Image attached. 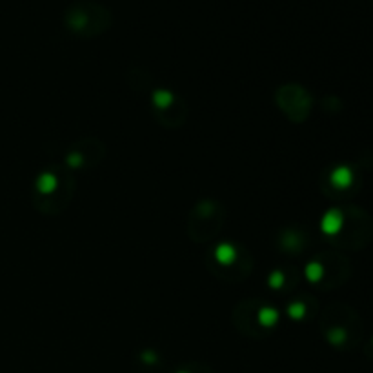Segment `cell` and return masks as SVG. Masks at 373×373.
<instances>
[{"mask_svg": "<svg viewBox=\"0 0 373 373\" xmlns=\"http://www.w3.org/2000/svg\"><path fill=\"white\" fill-rule=\"evenodd\" d=\"M75 180L66 166L42 171L33 188V204L44 215H59L71 204Z\"/></svg>", "mask_w": 373, "mask_h": 373, "instance_id": "obj_1", "label": "cell"}, {"mask_svg": "<svg viewBox=\"0 0 373 373\" xmlns=\"http://www.w3.org/2000/svg\"><path fill=\"white\" fill-rule=\"evenodd\" d=\"M306 275L311 282L324 290L342 286L351 275V264L344 255L335 251H324L317 255L306 268Z\"/></svg>", "mask_w": 373, "mask_h": 373, "instance_id": "obj_7", "label": "cell"}, {"mask_svg": "<svg viewBox=\"0 0 373 373\" xmlns=\"http://www.w3.org/2000/svg\"><path fill=\"white\" fill-rule=\"evenodd\" d=\"M226 208L222 202L213 199L199 200L186 218V233L195 244L213 241L226 226Z\"/></svg>", "mask_w": 373, "mask_h": 373, "instance_id": "obj_3", "label": "cell"}, {"mask_svg": "<svg viewBox=\"0 0 373 373\" xmlns=\"http://www.w3.org/2000/svg\"><path fill=\"white\" fill-rule=\"evenodd\" d=\"M206 266L217 278L237 282L251 273L253 260L246 248L233 244H218L206 257Z\"/></svg>", "mask_w": 373, "mask_h": 373, "instance_id": "obj_5", "label": "cell"}, {"mask_svg": "<svg viewBox=\"0 0 373 373\" xmlns=\"http://www.w3.org/2000/svg\"><path fill=\"white\" fill-rule=\"evenodd\" d=\"M324 339L339 350H351L362 339V320L351 306L333 302L326 306L318 318Z\"/></svg>", "mask_w": 373, "mask_h": 373, "instance_id": "obj_2", "label": "cell"}, {"mask_svg": "<svg viewBox=\"0 0 373 373\" xmlns=\"http://www.w3.org/2000/svg\"><path fill=\"white\" fill-rule=\"evenodd\" d=\"M155 109V118L166 127H180L186 122L188 108L186 102L178 99L175 93L169 89H157L153 91V100H151Z\"/></svg>", "mask_w": 373, "mask_h": 373, "instance_id": "obj_9", "label": "cell"}, {"mask_svg": "<svg viewBox=\"0 0 373 373\" xmlns=\"http://www.w3.org/2000/svg\"><path fill=\"white\" fill-rule=\"evenodd\" d=\"M339 226L332 233V242L346 250H362L373 239V220L364 209L348 206L339 209Z\"/></svg>", "mask_w": 373, "mask_h": 373, "instance_id": "obj_4", "label": "cell"}, {"mask_svg": "<svg viewBox=\"0 0 373 373\" xmlns=\"http://www.w3.org/2000/svg\"><path fill=\"white\" fill-rule=\"evenodd\" d=\"M302 242L300 241V235L295 231H284V241H281V246H286V244H291L290 248H288V251H300L302 250Z\"/></svg>", "mask_w": 373, "mask_h": 373, "instance_id": "obj_13", "label": "cell"}, {"mask_svg": "<svg viewBox=\"0 0 373 373\" xmlns=\"http://www.w3.org/2000/svg\"><path fill=\"white\" fill-rule=\"evenodd\" d=\"M332 184L335 186V190H348L351 186V180H353V175L350 173V169L339 168L332 173Z\"/></svg>", "mask_w": 373, "mask_h": 373, "instance_id": "obj_11", "label": "cell"}, {"mask_svg": "<svg viewBox=\"0 0 373 373\" xmlns=\"http://www.w3.org/2000/svg\"><path fill=\"white\" fill-rule=\"evenodd\" d=\"M308 304H306L304 299H299V300H293L290 304V308H288V313L291 315L293 318H297V320H302V318L308 317Z\"/></svg>", "mask_w": 373, "mask_h": 373, "instance_id": "obj_12", "label": "cell"}, {"mask_svg": "<svg viewBox=\"0 0 373 373\" xmlns=\"http://www.w3.org/2000/svg\"><path fill=\"white\" fill-rule=\"evenodd\" d=\"M106 148L100 141L87 138L80 144H73L66 155V168L80 169V168H93L100 160L104 159Z\"/></svg>", "mask_w": 373, "mask_h": 373, "instance_id": "obj_10", "label": "cell"}, {"mask_svg": "<svg viewBox=\"0 0 373 373\" xmlns=\"http://www.w3.org/2000/svg\"><path fill=\"white\" fill-rule=\"evenodd\" d=\"M275 102L284 117L291 122H304L311 113V97L302 86L297 84H284L275 91Z\"/></svg>", "mask_w": 373, "mask_h": 373, "instance_id": "obj_8", "label": "cell"}, {"mask_svg": "<svg viewBox=\"0 0 373 373\" xmlns=\"http://www.w3.org/2000/svg\"><path fill=\"white\" fill-rule=\"evenodd\" d=\"M277 311L275 308L257 299L242 300L233 308L231 322L242 335L255 337L259 339L262 335H268L275 324H277Z\"/></svg>", "mask_w": 373, "mask_h": 373, "instance_id": "obj_6", "label": "cell"}]
</instances>
